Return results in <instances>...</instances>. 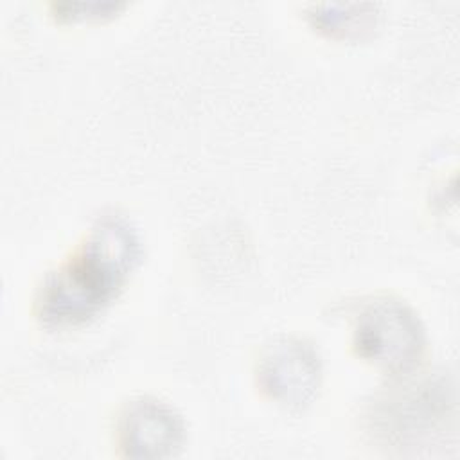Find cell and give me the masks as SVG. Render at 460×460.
Returning <instances> with one entry per match:
<instances>
[{
    "instance_id": "1",
    "label": "cell",
    "mask_w": 460,
    "mask_h": 460,
    "mask_svg": "<svg viewBox=\"0 0 460 460\" xmlns=\"http://www.w3.org/2000/svg\"><path fill=\"white\" fill-rule=\"evenodd\" d=\"M133 261L131 232L115 223L101 225L84 250L47 286L43 296L47 316L74 320L90 314L113 295Z\"/></svg>"
}]
</instances>
